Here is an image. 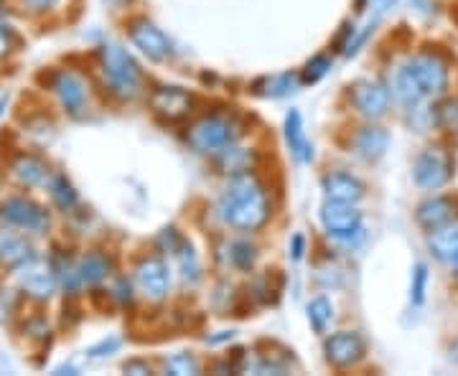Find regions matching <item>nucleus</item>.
<instances>
[{"mask_svg": "<svg viewBox=\"0 0 458 376\" xmlns=\"http://www.w3.org/2000/svg\"><path fill=\"white\" fill-rule=\"evenodd\" d=\"M454 176V161L443 147H426L412 165V179L423 191H438Z\"/></svg>", "mask_w": 458, "mask_h": 376, "instance_id": "39448f33", "label": "nucleus"}, {"mask_svg": "<svg viewBox=\"0 0 458 376\" xmlns=\"http://www.w3.org/2000/svg\"><path fill=\"white\" fill-rule=\"evenodd\" d=\"M394 3H397V0H375V13L377 16H382L385 11H390V8H393Z\"/></svg>", "mask_w": 458, "mask_h": 376, "instance_id": "58836bf2", "label": "nucleus"}, {"mask_svg": "<svg viewBox=\"0 0 458 376\" xmlns=\"http://www.w3.org/2000/svg\"><path fill=\"white\" fill-rule=\"evenodd\" d=\"M150 107L158 117H164L168 122H176V120H183L191 113L194 97L183 87H158L150 95Z\"/></svg>", "mask_w": 458, "mask_h": 376, "instance_id": "9d476101", "label": "nucleus"}, {"mask_svg": "<svg viewBox=\"0 0 458 376\" xmlns=\"http://www.w3.org/2000/svg\"><path fill=\"white\" fill-rule=\"evenodd\" d=\"M49 191L54 204L62 209V212H69L74 204H77V191L72 188V183L64 179V176H56L54 180H49Z\"/></svg>", "mask_w": 458, "mask_h": 376, "instance_id": "a878e982", "label": "nucleus"}, {"mask_svg": "<svg viewBox=\"0 0 458 376\" xmlns=\"http://www.w3.org/2000/svg\"><path fill=\"white\" fill-rule=\"evenodd\" d=\"M415 219H418V224L430 234V231L454 224V219H456V204H454V198L448 196L428 198V201H423V204L418 206Z\"/></svg>", "mask_w": 458, "mask_h": 376, "instance_id": "4468645a", "label": "nucleus"}, {"mask_svg": "<svg viewBox=\"0 0 458 376\" xmlns=\"http://www.w3.org/2000/svg\"><path fill=\"white\" fill-rule=\"evenodd\" d=\"M328 69H331V62H328L327 56H316V59H311L309 64H306V71H303V82H318L324 74H327Z\"/></svg>", "mask_w": 458, "mask_h": 376, "instance_id": "2f4dec72", "label": "nucleus"}, {"mask_svg": "<svg viewBox=\"0 0 458 376\" xmlns=\"http://www.w3.org/2000/svg\"><path fill=\"white\" fill-rule=\"evenodd\" d=\"M232 336H234V333H232V330H222V333H219V336H209V338H207V344H225V341H232Z\"/></svg>", "mask_w": 458, "mask_h": 376, "instance_id": "4c0bfd02", "label": "nucleus"}, {"mask_svg": "<svg viewBox=\"0 0 458 376\" xmlns=\"http://www.w3.org/2000/svg\"><path fill=\"white\" fill-rule=\"evenodd\" d=\"M309 323L313 326L316 333H327V328L331 326V321H334V305L328 303L327 297H316L309 303Z\"/></svg>", "mask_w": 458, "mask_h": 376, "instance_id": "b1692460", "label": "nucleus"}, {"mask_svg": "<svg viewBox=\"0 0 458 376\" xmlns=\"http://www.w3.org/2000/svg\"><path fill=\"white\" fill-rule=\"evenodd\" d=\"M181 270H183V280H191V282H197L199 280V260H197V252L191 249L189 245L181 246Z\"/></svg>", "mask_w": 458, "mask_h": 376, "instance_id": "7c9ffc66", "label": "nucleus"}, {"mask_svg": "<svg viewBox=\"0 0 458 376\" xmlns=\"http://www.w3.org/2000/svg\"><path fill=\"white\" fill-rule=\"evenodd\" d=\"M412 87L423 99L438 97L448 87V64L436 54H418L403 66Z\"/></svg>", "mask_w": 458, "mask_h": 376, "instance_id": "20e7f679", "label": "nucleus"}, {"mask_svg": "<svg viewBox=\"0 0 458 376\" xmlns=\"http://www.w3.org/2000/svg\"><path fill=\"white\" fill-rule=\"evenodd\" d=\"M428 246L433 252V257L441 262H456L458 260V227L448 224L441 230L430 231Z\"/></svg>", "mask_w": 458, "mask_h": 376, "instance_id": "aec40b11", "label": "nucleus"}, {"mask_svg": "<svg viewBox=\"0 0 458 376\" xmlns=\"http://www.w3.org/2000/svg\"><path fill=\"white\" fill-rule=\"evenodd\" d=\"M436 122L443 130L458 132V99H445L436 107Z\"/></svg>", "mask_w": 458, "mask_h": 376, "instance_id": "bb28decb", "label": "nucleus"}, {"mask_svg": "<svg viewBox=\"0 0 458 376\" xmlns=\"http://www.w3.org/2000/svg\"><path fill=\"white\" fill-rule=\"evenodd\" d=\"M219 213L229 227L240 231H255L270 216V201L258 180L240 173L229 180L227 191L219 198Z\"/></svg>", "mask_w": 458, "mask_h": 376, "instance_id": "f257e3e1", "label": "nucleus"}, {"mask_svg": "<svg viewBox=\"0 0 458 376\" xmlns=\"http://www.w3.org/2000/svg\"><path fill=\"white\" fill-rule=\"evenodd\" d=\"M5 104H8V97L0 99V115H3V110H5Z\"/></svg>", "mask_w": 458, "mask_h": 376, "instance_id": "ea45409f", "label": "nucleus"}, {"mask_svg": "<svg viewBox=\"0 0 458 376\" xmlns=\"http://www.w3.org/2000/svg\"><path fill=\"white\" fill-rule=\"evenodd\" d=\"M352 102L360 110V115L369 117V120H379V117L387 115V110H390V92H387V87H382L379 82L361 79L352 89Z\"/></svg>", "mask_w": 458, "mask_h": 376, "instance_id": "ddd939ff", "label": "nucleus"}, {"mask_svg": "<svg viewBox=\"0 0 458 376\" xmlns=\"http://www.w3.org/2000/svg\"><path fill=\"white\" fill-rule=\"evenodd\" d=\"M80 270V278H82V285H98L102 280L110 275V260L99 252H92L82 257V262L77 264Z\"/></svg>", "mask_w": 458, "mask_h": 376, "instance_id": "4be33fe9", "label": "nucleus"}, {"mask_svg": "<svg viewBox=\"0 0 458 376\" xmlns=\"http://www.w3.org/2000/svg\"><path fill=\"white\" fill-rule=\"evenodd\" d=\"M456 275H458V260H456Z\"/></svg>", "mask_w": 458, "mask_h": 376, "instance_id": "37998d69", "label": "nucleus"}, {"mask_svg": "<svg viewBox=\"0 0 458 376\" xmlns=\"http://www.w3.org/2000/svg\"><path fill=\"white\" fill-rule=\"evenodd\" d=\"M390 146V135L382 128H361L354 138V153L364 158V161H379Z\"/></svg>", "mask_w": 458, "mask_h": 376, "instance_id": "f3484780", "label": "nucleus"}, {"mask_svg": "<svg viewBox=\"0 0 458 376\" xmlns=\"http://www.w3.org/2000/svg\"><path fill=\"white\" fill-rule=\"evenodd\" d=\"M426 290L428 267L423 262H418L415 270H412V282H410V300H412V305H423V303H426Z\"/></svg>", "mask_w": 458, "mask_h": 376, "instance_id": "cd10ccee", "label": "nucleus"}, {"mask_svg": "<svg viewBox=\"0 0 458 376\" xmlns=\"http://www.w3.org/2000/svg\"><path fill=\"white\" fill-rule=\"evenodd\" d=\"M165 372L176 376L199 374V361L194 356H189V354H176V356L165 361Z\"/></svg>", "mask_w": 458, "mask_h": 376, "instance_id": "c756f323", "label": "nucleus"}, {"mask_svg": "<svg viewBox=\"0 0 458 376\" xmlns=\"http://www.w3.org/2000/svg\"><path fill=\"white\" fill-rule=\"evenodd\" d=\"M26 5H31L33 11H49V8H54L59 0H23Z\"/></svg>", "mask_w": 458, "mask_h": 376, "instance_id": "e433bc0d", "label": "nucleus"}, {"mask_svg": "<svg viewBox=\"0 0 458 376\" xmlns=\"http://www.w3.org/2000/svg\"><path fill=\"white\" fill-rule=\"evenodd\" d=\"M13 176H16L18 183H23L29 188H38V186L49 183V168L33 155H21L13 163Z\"/></svg>", "mask_w": 458, "mask_h": 376, "instance_id": "412c9836", "label": "nucleus"}, {"mask_svg": "<svg viewBox=\"0 0 458 376\" xmlns=\"http://www.w3.org/2000/svg\"><path fill=\"white\" fill-rule=\"evenodd\" d=\"M31 245L16 234V231L0 227V262L8 267H21L23 262H29L33 257Z\"/></svg>", "mask_w": 458, "mask_h": 376, "instance_id": "a211bd4d", "label": "nucleus"}, {"mask_svg": "<svg viewBox=\"0 0 458 376\" xmlns=\"http://www.w3.org/2000/svg\"><path fill=\"white\" fill-rule=\"evenodd\" d=\"M18 282L36 300H49L54 290H56V275H54V270H51L47 262L33 260V257L21 264Z\"/></svg>", "mask_w": 458, "mask_h": 376, "instance_id": "9b49d317", "label": "nucleus"}, {"mask_svg": "<svg viewBox=\"0 0 458 376\" xmlns=\"http://www.w3.org/2000/svg\"><path fill=\"white\" fill-rule=\"evenodd\" d=\"M135 285L138 290L146 295L148 300L158 303L168 295V288H171V275H168V267L164 262L150 257V260H143L138 267H135Z\"/></svg>", "mask_w": 458, "mask_h": 376, "instance_id": "f8f14e48", "label": "nucleus"}, {"mask_svg": "<svg viewBox=\"0 0 458 376\" xmlns=\"http://www.w3.org/2000/svg\"><path fill=\"white\" fill-rule=\"evenodd\" d=\"M0 216L18 230L33 231V234H44L49 230V213L44 212V206H38L36 201L26 196L5 198L0 204Z\"/></svg>", "mask_w": 458, "mask_h": 376, "instance_id": "0eeeda50", "label": "nucleus"}, {"mask_svg": "<svg viewBox=\"0 0 458 376\" xmlns=\"http://www.w3.org/2000/svg\"><path fill=\"white\" fill-rule=\"evenodd\" d=\"M285 140L291 146V153L301 163H309L313 158V147L311 143L306 140V132H303V120H301V113L298 110H291L288 117H285Z\"/></svg>", "mask_w": 458, "mask_h": 376, "instance_id": "6ab92c4d", "label": "nucleus"}, {"mask_svg": "<svg viewBox=\"0 0 458 376\" xmlns=\"http://www.w3.org/2000/svg\"><path fill=\"white\" fill-rule=\"evenodd\" d=\"M189 146L197 153L214 155L222 153L225 147L234 146V140L240 138L237 122L227 115H204L189 128Z\"/></svg>", "mask_w": 458, "mask_h": 376, "instance_id": "7ed1b4c3", "label": "nucleus"}, {"mask_svg": "<svg viewBox=\"0 0 458 376\" xmlns=\"http://www.w3.org/2000/svg\"><path fill=\"white\" fill-rule=\"evenodd\" d=\"M295 87H298V79L293 74H278V77H267L258 84V92L262 97H285L291 95Z\"/></svg>", "mask_w": 458, "mask_h": 376, "instance_id": "5701e85b", "label": "nucleus"}, {"mask_svg": "<svg viewBox=\"0 0 458 376\" xmlns=\"http://www.w3.org/2000/svg\"><path fill=\"white\" fill-rule=\"evenodd\" d=\"M102 74L113 95L120 99H132L140 92V69L131 54L117 44L102 46Z\"/></svg>", "mask_w": 458, "mask_h": 376, "instance_id": "f03ea898", "label": "nucleus"}, {"mask_svg": "<svg viewBox=\"0 0 458 376\" xmlns=\"http://www.w3.org/2000/svg\"><path fill=\"white\" fill-rule=\"evenodd\" d=\"M131 41L153 62H165V59L174 56L171 38L158 26H153L150 21H146V18L131 23Z\"/></svg>", "mask_w": 458, "mask_h": 376, "instance_id": "6e6552de", "label": "nucleus"}, {"mask_svg": "<svg viewBox=\"0 0 458 376\" xmlns=\"http://www.w3.org/2000/svg\"><path fill=\"white\" fill-rule=\"evenodd\" d=\"M117 348H120V338H114V336H113L110 341L105 338L102 344L92 346V348H89L87 354H89V359H102V356H110V354H114Z\"/></svg>", "mask_w": 458, "mask_h": 376, "instance_id": "473e14b6", "label": "nucleus"}, {"mask_svg": "<svg viewBox=\"0 0 458 376\" xmlns=\"http://www.w3.org/2000/svg\"><path fill=\"white\" fill-rule=\"evenodd\" d=\"M54 92H56V97L62 102V107H64L66 113H72V115H80L84 110V104H87L84 82L77 74H72V71H59L54 77Z\"/></svg>", "mask_w": 458, "mask_h": 376, "instance_id": "2eb2a0df", "label": "nucleus"}, {"mask_svg": "<svg viewBox=\"0 0 458 376\" xmlns=\"http://www.w3.org/2000/svg\"><path fill=\"white\" fill-rule=\"evenodd\" d=\"M303 249H306V239H303V234H295L293 242H291V252H293V260H303Z\"/></svg>", "mask_w": 458, "mask_h": 376, "instance_id": "f704fd0d", "label": "nucleus"}, {"mask_svg": "<svg viewBox=\"0 0 458 376\" xmlns=\"http://www.w3.org/2000/svg\"><path fill=\"white\" fill-rule=\"evenodd\" d=\"M321 224L328 237L339 242H354V237L364 234L361 227V213L357 212V204H342V201H328L321 206Z\"/></svg>", "mask_w": 458, "mask_h": 376, "instance_id": "423d86ee", "label": "nucleus"}, {"mask_svg": "<svg viewBox=\"0 0 458 376\" xmlns=\"http://www.w3.org/2000/svg\"><path fill=\"white\" fill-rule=\"evenodd\" d=\"M324 191H327L328 201L360 204L364 198V183L354 179L352 173H328L324 179Z\"/></svg>", "mask_w": 458, "mask_h": 376, "instance_id": "dca6fc26", "label": "nucleus"}, {"mask_svg": "<svg viewBox=\"0 0 458 376\" xmlns=\"http://www.w3.org/2000/svg\"><path fill=\"white\" fill-rule=\"evenodd\" d=\"M107 3H110V5H125L128 0H107Z\"/></svg>", "mask_w": 458, "mask_h": 376, "instance_id": "a19ab883", "label": "nucleus"}, {"mask_svg": "<svg viewBox=\"0 0 458 376\" xmlns=\"http://www.w3.org/2000/svg\"><path fill=\"white\" fill-rule=\"evenodd\" d=\"M229 257H232L234 267L250 270L255 264V260H258V252H255V246L250 245V242H234V245L229 246Z\"/></svg>", "mask_w": 458, "mask_h": 376, "instance_id": "c85d7f7f", "label": "nucleus"}, {"mask_svg": "<svg viewBox=\"0 0 458 376\" xmlns=\"http://www.w3.org/2000/svg\"><path fill=\"white\" fill-rule=\"evenodd\" d=\"M327 351V361L339 366V369H349V366H357L364 354H367V344L360 333L354 330H342V333H334L331 338H327L324 344Z\"/></svg>", "mask_w": 458, "mask_h": 376, "instance_id": "1a4fd4ad", "label": "nucleus"}, {"mask_svg": "<svg viewBox=\"0 0 458 376\" xmlns=\"http://www.w3.org/2000/svg\"><path fill=\"white\" fill-rule=\"evenodd\" d=\"M11 46H13V33L8 26H0V59L11 51Z\"/></svg>", "mask_w": 458, "mask_h": 376, "instance_id": "72a5a7b5", "label": "nucleus"}, {"mask_svg": "<svg viewBox=\"0 0 458 376\" xmlns=\"http://www.w3.org/2000/svg\"><path fill=\"white\" fill-rule=\"evenodd\" d=\"M222 168L227 171V173H234V176H240V173H247L250 171V163H252V155L247 153V150H240V147H225L222 150Z\"/></svg>", "mask_w": 458, "mask_h": 376, "instance_id": "393cba45", "label": "nucleus"}, {"mask_svg": "<svg viewBox=\"0 0 458 376\" xmlns=\"http://www.w3.org/2000/svg\"><path fill=\"white\" fill-rule=\"evenodd\" d=\"M364 3H367V0H360V5H364Z\"/></svg>", "mask_w": 458, "mask_h": 376, "instance_id": "79ce46f5", "label": "nucleus"}, {"mask_svg": "<svg viewBox=\"0 0 458 376\" xmlns=\"http://www.w3.org/2000/svg\"><path fill=\"white\" fill-rule=\"evenodd\" d=\"M125 372H128V374L143 376V374H150V366L143 363V361H128V363H125Z\"/></svg>", "mask_w": 458, "mask_h": 376, "instance_id": "c9c22d12", "label": "nucleus"}]
</instances>
